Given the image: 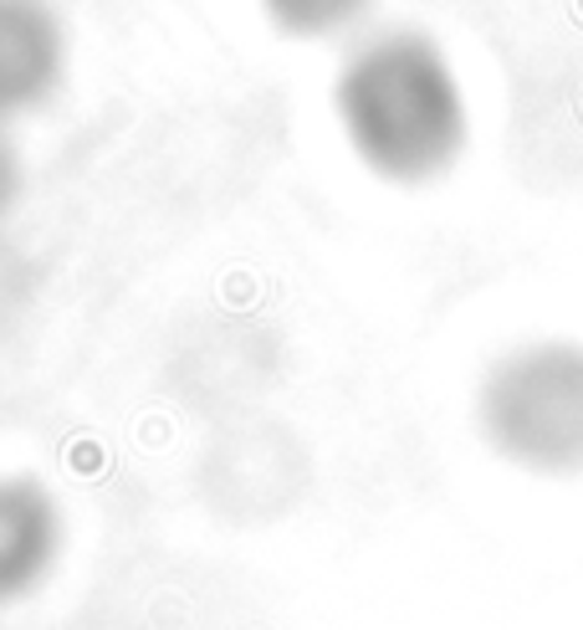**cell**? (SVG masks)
Returning <instances> with one entry per match:
<instances>
[{"label": "cell", "instance_id": "cell-1", "mask_svg": "<svg viewBox=\"0 0 583 630\" xmlns=\"http://www.w3.org/2000/svg\"><path fill=\"white\" fill-rule=\"evenodd\" d=\"M338 118L363 165L425 180L460 149V93L445 56L420 36H379L343 67Z\"/></svg>", "mask_w": 583, "mask_h": 630}, {"label": "cell", "instance_id": "cell-3", "mask_svg": "<svg viewBox=\"0 0 583 630\" xmlns=\"http://www.w3.org/2000/svg\"><path fill=\"white\" fill-rule=\"evenodd\" d=\"M262 6L282 31H297V36H328V31L359 21L369 0H262Z\"/></svg>", "mask_w": 583, "mask_h": 630}, {"label": "cell", "instance_id": "cell-2", "mask_svg": "<svg viewBox=\"0 0 583 630\" xmlns=\"http://www.w3.org/2000/svg\"><path fill=\"white\" fill-rule=\"evenodd\" d=\"M62 67L56 21L36 0H0V113L36 103Z\"/></svg>", "mask_w": 583, "mask_h": 630}]
</instances>
